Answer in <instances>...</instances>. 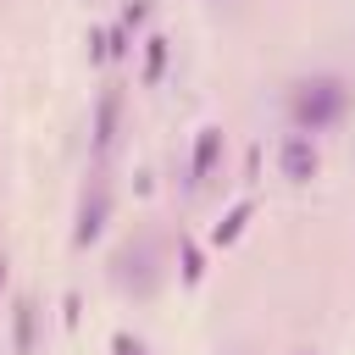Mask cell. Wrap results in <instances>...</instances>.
I'll use <instances>...</instances> for the list:
<instances>
[{
  "instance_id": "obj_9",
  "label": "cell",
  "mask_w": 355,
  "mask_h": 355,
  "mask_svg": "<svg viewBox=\"0 0 355 355\" xmlns=\"http://www.w3.org/2000/svg\"><path fill=\"white\" fill-rule=\"evenodd\" d=\"M144 11H150V0H128V22H139Z\"/></svg>"
},
{
  "instance_id": "obj_6",
  "label": "cell",
  "mask_w": 355,
  "mask_h": 355,
  "mask_svg": "<svg viewBox=\"0 0 355 355\" xmlns=\"http://www.w3.org/2000/svg\"><path fill=\"white\" fill-rule=\"evenodd\" d=\"M166 67V39H150V55H144V78H161Z\"/></svg>"
},
{
  "instance_id": "obj_1",
  "label": "cell",
  "mask_w": 355,
  "mask_h": 355,
  "mask_svg": "<svg viewBox=\"0 0 355 355\" xmlns=\"http://www.w3.org/2000/svg\"><path fill=\"white\" fill-rule=\"evenodd\" d=\"M344 111V89H338V78H316V83H300V94H294V116H300V128H327L333 116Z\"/></svg>"
},
{
  "instance_id": "obj_4",
  "label": "cell",
  "mask_w": 355,
  "mask_h": 355,
  "mask_svg": "<svg viewBox=\"0 0 355 355\" xmlns=\"http://www.w3.org/2000/svg\"><path fill=\"white\" fill-rule=\"evenodd\" d=\"M111 139H116V94H105V100H100V116H94V150L105 155V150H111Z\"/></svg>"
},
{
  "instance_id": "obj_8",
  "label": "cell",
  "mask_w": 355,
  "mask_h": 355,
  "mask_svg": "<svg viewBox=\"0 0 355 355\" xmlns=\"http://www.w3.org/2000/svg\"><path fill=\"white\" fill-rule=\"evenodd\" d=\"M244 216H250V205H233V211H227V222L216 227V239H233V233L244 227Z\"/></svg>"
},
{
  "instance_id": "obj_2",
  "label": "cell",
  "mask_w": 355,
  "mask_h": 355,
  "mask_svg": "<svg viewBox=\"0 0 355 355\" xmlns=\"http://www.w3.org/2000/svg\"><path fill=\"white\" fill-rule=\"evenodd\" d=\"M283 172H288V178H311V172H316V144H311L305 133L283 139Z\"/></svg>"
},
{
  "instance_id": "obj_10",
  "label": "cell",
  "mask_w": 355,
  "mask_h": 355,
  "mask_svg": "<svg viewBox=\"0 0 355 355\" xmlns=\"http://www.w3.org/2000/svg\"><path fill=\"white\" fill-rule=\"evenodd\" d=\"M0 277H6V261H0Z\"/></svg>"
},
{
  "instance_id": "obj_5",
  "label": "cell",
  "mask_w": 355,
  "mask_h": 355,
  "mask_svg": "<svg viewBox=\"0 0 355 355\" xmlns=\"http://www.w3.org/2000/svg\"><path fill=\"white\" fill-rule=\"evenodd\" d=\"M216 144H222V133H216V128H200V144H194V183L211 172V161H216Z\"/></svg>"
},
{
  "instance_id": "obj_3",
  "label": "cell",
  "mask_w": 355,
  "mask_h": 355,
  "mask_svg": "<svg viewBox=\"0 0 355 355\" xmlns=\"http://www.w3.org/2000/svg\"><path fill=\"white\" fill-rule=\"evenodd\" d=\"M105 205H111V200H105V189H94V194L83 200V216H78V239H83V244L105 227Z\"/></svg>"
},
{
  "instance_id": "obj_7",
  "label": "cell",
  "mask_w": 355,
  "mask_h": 355,
  "mask_svg": "<svg viewBox=\"0 0 355 355\" xmlns=\"http://www.w3.org/2000/svg\"><path fill=\"white\" fill-rule=\"evenodd\" d=\"M33 344V305H17V349Z\"/></svg>"
}]
</instances>
